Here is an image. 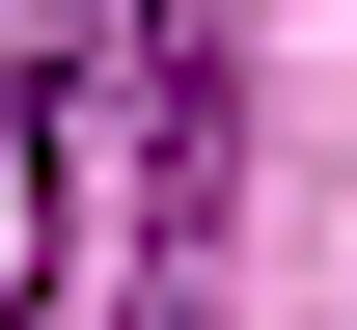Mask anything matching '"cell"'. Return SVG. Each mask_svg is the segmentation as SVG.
Returning <instances> with one entry per match:
<instances>
[{"label": "cell", "instance_id": "obj_1", "mask_svg": "<svg viewBox=\"0 0 357 330\" xmlns=\"http://www.w3.org/2000/svg\"><path fill=\"white\" fill-rule=\"evenodd\" d=\"M0 303H28V83H0Z\"/></svg>", "mask_w": 357, "mask_h": 330}]
</instances>
